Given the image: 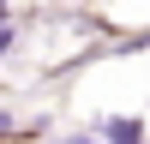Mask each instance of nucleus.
<instances>
[{
    "instance_id": "obj_1",
    "label": "nucleus",
    "mask_w": 150,
    "mask_h": 144,
    "mask_svg": "<svg viewBox=\"0 0 150 144\" xmlns=\"http://www.w3.org/2000/svg\"><path fill=\"white\" fill-rule=\"evenodd\" d=\"M90 138L96 144H150V126H144V114H102V120H90Z\"/></svg>"
},
{
    "instance_id": "obj_2",
    "label": "nucleus",
    "mask_w": 150,
    "mask_h": 144,
    "mask_svg": "<svg viewBox=\"0 0 150 144\" xmlns=\"http://www.w3.org/2000/svg\"><path fill=\"white\" fill-rule=\"evenodd\" d=\"M18 132H24V126H18V114H12V108H0V144H12Z\"/></svg>"
},
{
    "instance_id": "obj_3",
    "label": "nucleus",
    "mask_w": 150,
    "mask_h": 144,
    "mask_svg": "<svg viewBox=\"0 0 150 144\" xmlns=\"http://www.w3.org/2000/svg\"><path fill=\"white\" fill-rule=\"evenodd\" d=\"M12 48H18V18H12V24H0V60H6Z\"/></svg>"
},
{
    "instance_id": "obj_4",
    "label": "nucleus",
    "mask_w": 150,
    "mask_h": 144,
    "mask_svg": "<svg viewBox=\"0 0 150 144\" xmlns=\"http://www.w3.org/2000/svg\"><path fill=\"white\" fill-rule=\"evenodd\" d=\"M0 24H12V0H0Z\"/></svg>"
}]
</instances>
